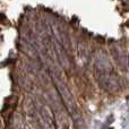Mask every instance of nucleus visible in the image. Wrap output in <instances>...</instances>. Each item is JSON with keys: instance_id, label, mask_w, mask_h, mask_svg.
<instances>
[{"instance_id": "f03ea898", "label": "nucleus", "mask_w": 129, "mask_h": 129, "mask_svg": "<svg viewBox=\"0 0 129 129\" xmlns=\"http://www.w3.org/2000/svg\"><path fill=\"white\" fill-rule=\"evenodd\" d=\"M123 2H126V4H129V0H122Z\"/></svg>"}, {"instance_id": "f257e3e1", "label": "nucleus", "mask_w": 129, "mask_h": 129, "mask_svg": "<svg viewBox=\"0 0 129 129\" xmlns=\"http://www.w3.org/2000/svg\"><path fill=\"white\" fill-rule=\"evenodd\" d=\"M57 85H58L57 87H58L59 91H60L61 96H62V99H63L64 103H66L67 108H68V110L71 112V114H75V112H77V107H76V103H75V101H74L71 94L69 93V91L63 86L62 84L58 83Z\"/></svg>"}]
</instances>
